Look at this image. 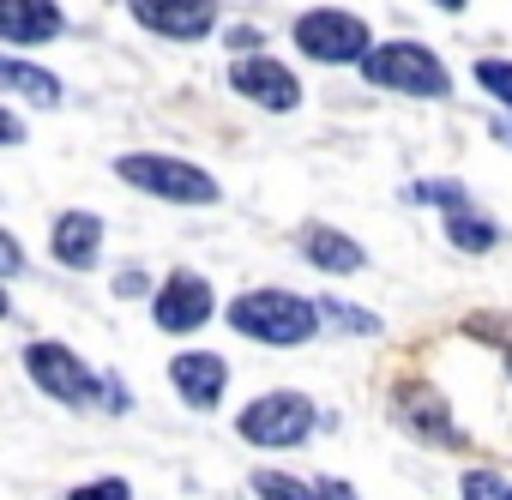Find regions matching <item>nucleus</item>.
Segmentation results:
<instances>
[{
	"instance_id": "26",
	"label": "nucleus",
	"mask_w": 512,
	"mask_h": 500,
	"mask_svg": "<svg viewBox=\"0 0 512 500\" xmlns=\"http://www.w3.org/2000/svg\"><path fill=\"white\" fill-rule=\"evenodd\" d=\"M320 500H356V488L338 482V476H320Z\"/></svg>"
},
{
	"instance_id": "27",
	"label": "nucleus",
	"mask_w": 512,
	"mask_h": 500,
	"mask_svg": "<svg viewBox=\"0 0 512 500\" xmlns=\"http://www.w3.org/2000/svg\"><path fill=\"white\" fill-rule=\"evenodd\" d=\"M0 139H7V145H19V139H25V127H19V115H13V109L0 115Z\"/></svg>"
},
{
	"instance_id": "1",
	"label": "nucleus",
	"mask_w": 512,
	"mask_h": 500,
	"mask_svg": "<svg viewBox=\"0 0 512 500\" xmlns=\"http://www.w3.org/2000/svg\"><path fill=\"white\" fill-rule=\"evenodd\" d=\"M229 326L253 344L290 350V344H308L320 332V302H302L290 290H247L229 302Z\"/></svg>"
},
{
	"instance_id": "9",
	"label": "nucleus",
	"mask_w": 512,
	"mask_h": 500,
	"mask_svg": "<svg viewBox=\"0 0 512 500\" xmlns=\"http://www.w3.org/2000/svg\"><path fill=\"white\" fill-rule=\"evenodd\" d=\"M211 308H217L211 284H205V278H193V272H175V278L157 290L151 320H157V332H193V326H205V320H211Z\"/></svg>"
},
{
	"instance_id": "19",
	"label": "nucleus",
	"mask_w": 512,
	"mask_h": 500,
	"mask_svg": "<svg viewBox=\"0 0 512 500\" xmlns=\"http://www.w3.org/2000/svg\"><path fill=\"white\" fill-rule=\"evenodd\" d=\"M476 85H482L494 103L512 109V61H476Z\"/></svg>"
},
{
	"instance_id": "25",
	"label": "nucleus",
	"mask_w": 512,
	"mask_h": 500,
	"mask_svg": "<svg viewBox=\"0 0 512 500\" xmlns=\"http://www.w3.org/2000/svg\"><path fill=\"white\" fill-rule=\"evenodd\" d=\"M139 290H145V272H139V266H127V272L115 278V296H139Z\"/></svg>"
},
{
	"instance_id": "14",
	"label": "nucleus",
	"mask_w": 512,
	"mask_h": 500,
	"mask_svg": "<svg viewBox=\"0 0 512 500\" xmlns=\"http://www.w3.org/2000/svg\"><path fill=\"white\" fill-rule=\"evenodd\" d=\"M302 254H308L320 272H332V278H338V272H362V266H368L362 247H356L350 235L326 229V223H308V229H302Z\"/></svg>"
},
{
	"instance_id": "2",
	"label": "nucleus",
	"mask_w": 512,
	"mask_h": 500,
	"mask_svg": "<svg viewBox=\"0 0 512 500\" xmlns=\"http://www.w3.org/2000/svg\"><path fill=\"white\" fill-rule=\"evenodd\" d=\"M115 175L151 199H169V205H211L217 199V181L199 169V163H181V157H163V151H127L115 157Z\"/></svg>"
},
{
	"instance_id": "13",
	"label": "nucleus",
	"mask_w": 512,
	"mask_h": 500,
	"mask_svg": "<svg viewBox=\"0 0 512 500\" xmlns=\"http://www.w3.org/2000/svg\"><path fill=\"white\" fill-rule=\"evenodd\" d=\"M398 416H404V428H410V434H422V440H440V446H458V440H464V434L452 428L446 404L434 398V386H422V380L398 386Z\"/></svg>"
},
{
	"instance_id": "17",
	"label": "nucleus",
	"mask_w": 512,
	"mask_h": 500,
	"mask_svg": "<svg viewBox=\"0 0 512 500\" xmlns=\"http://www.w3.org/2000/svg\"><path fill=\"white\" fill-rule=\"evenodd\" d=\"M253 494L260 500H320V482H296L284 470H253Z\"/></svg>"
},
{
	"instance_id": "6",
	"label": "nucleus",
	"mask_w": 512,
	"mask_h": 500,
	"mask_svg": "<svg viewBox=\"0 0 512 500\" xmlns=\"http://www.w3.org/2000/svg\"><path fill=\"white\" fill-rule=\"evenodd\" d=\"M25 368H31V380H37L49 398H61V404H91V398L103 392V374H91L67 344H49V338L25 344Z\"/></svg>"
},
{
	"instance_id": "22",
	"label": "nucleus",
	"mask_w": 512,
	"mask_h": 500,
	"mask_svg": "<svg viewBox=\"0 0 512 500\" xmlns=\"http://www.w3.org/2000/svg\"><path fill=\"white\" fill-rule=\"evenodd\" d=\"M67 500H133V488H127L121 476H103V482H79Z\"/></svg>"
},
{
	"instance_id": "7",
	"label": "nucleus",
	"mask_w": 512,
	"mask_h": 500,
	"mask_svg": "<svg viewBox=\"0 0 512 500\" xmlns=\"http://www.w3.org/2000/svg\"><path fill=\"white\" fill-rule=\"evenodd\" d=\"M229 85H235L247 103L272 109V115H284V109H296V103H302V79H296L284 61H266V55H235Z\"/></svg>"
},
{
	"instance_id": "4",
	"label": "nucleus",
	"mask_w": 512,
	"mask_h": 500,
	"mask_svg": "<svg viewBox=\"0 0 512 500\" xmlns=\"http://www.w3.org/2000/svg\"><path fill=\"white\" fill-rule=\"evenodd\" d=\"M296 49L308 55V61H320V67H362L380 43L368 37V25L356 19V13H338V7H320V13H302L296 19Z\"/></svg>"
},
{
	"instance_id": "29",
	"label": "nucleus",
	"mask_w": 512,
	"mask_h": 500,
	"mask_svg": "<svg viewBox=\"0 0 512 500\" xmlns=\"http://www.w3.org/2000/svg\"><path fill=\"white\" fill-rule=\"evenodd\" d=\"M434 7H446V13H464V7H470V0H434Z\"/></svg>"
},
{
	"instance_id": "21",
	"label": "nucleus",
	"mask_w": 512,
	"mask_h": 500,
	"mask_svg": "<svg viewBox=\"0 0 512 500\" xmlns=\"http://www.w3.org/2000/svg\"><path fill=\"white\" fill-rule=\"evenodd\" d=\"M464 500H512V482L494 470H470L464 476Z\"/></svg>"
},
{
	"instance_id": "11",
	"label": "nucleus",
	"mask_w": 512,
	"mask_h": 500,
	"mask_svg": "<svg viewBox=\"0 0 512 500\" xmlns=\"http://www.w3.org/2000/svg\"><path fill=\"white\" fill-rule=\"evenodd\" d=\"M49 254L67 272H91L97 254H103V217L97 211H61L55 229H49Z\"/></svg>"
},
{
	"instance_id": "8",
	"label": "nucleus",
	"mask_w": 512,
	"mask_h": 500,
	"mask_svg": "<svg viewBox=\"0 0 512 500\" xmlns=\"http://www.w3.org/2000/svg\"><path fill=\"white\" fill-rule=\"evenodd\" d=\"M127 13H133L151 37H169V43H199V37L217 25V7H211V0H127Z\"/></svg>"
},
{
	"instance_id": "20",
	"label": "nucleus",
	"mask_w": 512,
	"mask_h": 500,
	"mask_svg": "<svg viewBox=\"0 0 512 500\" xmlns=\"http://www.w3.org/2000/svg\"><path fill=\"white\" fill-rule=\"evenodd\" d=\"M416 199L440 205L446 217H452V211H470V199H464V187H458V181H422V187H416Z\"/></svg>"
},
{
	"instance_id": "15",
	"label": "nucleus",
	"mask_w": 512,
	"mask_h": 500,
	"mask_svg": "<svg viewBox=\"0 0 512 500\" xmlns=\"http://www.w3.org/2000/svg\"><path fill=\"white\" fill-rule=\"evenodd\" d=\"M0 85H7L13 97H31V103H43V109H55V103H61V79H55V73H43V67H25L19 55H7V61H0Z\"/></svg>"
},
{
	"instance_id": "24",
	"label": "nucleus",
	"mask_w": 512,
	"mask_h": 500,
	"mask_svg": "<svg viewBox=\"0 0 512 500\" xmlns=\"http://www.w3.org/2000/svg\"><path fill=\"white\" fill-rule=\"evenodd\" d=\"M0 254H7V278L25 272V254H19V241H13V235H0Z\"/></svg>"
},
{
	"instance_id": "28",
	"label": "nucleus",
	"mask_w": 512,
	"mask_h": 500,
	"mask_svg": "<svg viewBox=\"0 0 512 500\" xmlns=\"http://www.w3.org/2000/svg\"><path fill=\"white\" fill-rule=\"evenodd\" d=\"M488 133H494V139H500V145H512V121H494V127H488Z\"/></svg>"
},
{
	"instance_id": "5",
	"label": "nucleus",
	"mask_w": 512,
	"mask_h": 500,
	"mask_svg": "<svg viewBox=\"0 0 512 500\" xmlns=\"http://www.w3.org/2000/svg\"><path fill=\"white\" fill-rule=\"evenodd\" d=\"M235 428H241V440L266 446V452H278V446H302V440L314 434V404H308L302 392H266V398L241 404Z\"/></svg>"
},
{
	"instance_id": "12",
	"label": "nucleus",
	"mask_w": 512,
	"mask_h": 500,
	"mask_svg": "<svg viewBox=\"0 0 512 500\" xmlns=\"http://www.w3.org/2000/svg\"><path fill=\"white\" fill-rule=\"evenodd\" d=\"M169 380H175L181 404H193V410H217V398L229 392V362L211 356V350H193V356H175V362H169Z\"/></svg>"
},
{
	"instance_id": "16",
	"label": "nucleus",
	"mask_w": 512,
	"mask_h": 500,
	"mask_svg": "<svg viewBox=\"0 0 512 500\" xmlns=\"http://www.w3.org/2000/svg\"><path fill=\"white\" fill-rule=\"evenodd\" d=\"M446 241L458 247V254H488V247L500 241V229L488 217H476V211H452L446 217Z\"/></svg>"
},
{
	"instance_id": "3",
	"label": "nucleus",
	"mask_w": 512,
	"mask_h": 500,
	"mask_svg": "<svg viewBox=\"0 0 512 500\" xmlns=\"http://www.w3.org/2000/svg\"><path fill=\"white\" fill-rule=\"evenodd\" d=\"M362 79L380 85V91H398V97H446L452 79H446V61L422 43H380L368 61H362Z\"/></svg>"
},
{
	"instance_id": "18",
	"label": "nucleus",
	"mask_w": 512,
	"mask_h": 500,
	"mask_svg": "<svg viewBox=\"0 0 512 500\" xmlns=\"http://www.w3.org/2000/svg\"><path fill=\"white\" fill-rule=\"evenodd\" d=\"M320 320H332L338 332H356V338H374V332H380V314L350 308V302H338V296H326V302H320Z\"/></svg>"
},
{
	"instance_id": "30",
	"label": "nucleus",
	"mask_w": 512,
	"mask_h": 500,
	"mask_svg": "<svg viewBox=\"0 0 512 500\" xmlns=\"http://www.w3.org/2000/svg\"><path fill=\"white\" fill-rule=\"evenodd\" d=\"M506 368H512V356H506Z\"/></svg>"
},
{
	"instance_id": "23",
	"label": "nucleus",
	"mask_w": 512,
	"mask_h": 500,
	"mask_svg": "<svg viewBox=\"0 0 512 500\" xmlns=\"http://www.w3.org/2000/svg\"><path fill=\"white\" fill-rule=\"evenodd\" d=\"M260 43H266V37L253 31V25H235V31H229V49H235V55H241V49L253 55V49H260Z\"/></svg>"
},
{
	"instance_id": "10",
	"label": "nucleus",
	"mask_w": 512,
	"mask_h": 500,
	"mask_svg": "<svg viewBox=\"0 0 512 500\" xmlns=\"http://www.w3.org/2000/svg\"><path fill=\"white\" fill-rule=\"evenodd\" d=\"M67 31L55 0H0V43L7 49H31V43H55Z\"/></svg>"
}]
</instances>
